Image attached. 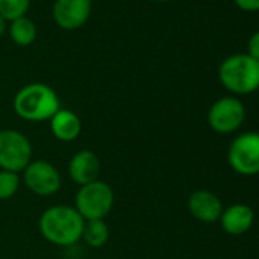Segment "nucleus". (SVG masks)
<instances>
[{
  "mask_svg": "<svg viewBox=\"0 0 259 259\" xmlns=\"http://www.w3.org/2000/svg\"><path fill=\"white\" fill-rule=\"evenodd\" d=\"M84 223L85 220L75 207L67 204H55L43 212L38 226L41 235L51 244L69 247L81 239Z\"/></svg>",
  "mask_w": 259,
  "mask_h": 259,
  "instance_id": "obj_1",
  "label": "nucleus"
},
{
  "mask_svg": "<svg viewBox=\"0 0 259 259\" xmlns=\"http://www.w3.org/2000/svg\"><path fill=\"white\" fill-rule=\"evenodd\" d=\"M13 105L17 116L29 122L51 120L61 108L55 90L43 82H32L22 87L14 96Z\"/></svg>",
  "mask_w": 259,
  "mask_h": 259,
  "instance_id": "obj_2",
  "label": "nucleus"
},
{
  "mask_svg": "<svg viewBox=\"0 0 259 259\" xmlns=\"http://www.w3.org/2000/svg\"><path fill=\"white\" fill-rule=\"evenodd\" d=\"M218 76L229 92L250 95L259 89V61L248 54L230 55L221 63Z\"/></svg>",
  "mask_w": 259,
  "mask_h": 259,
  "instance_id": "obj_3",
  "label": "nucleus"
},
{
  "mask_svg": "<svg viewBox=\"0 0 259 259\" xmlns=\"http://www.w3.org/2000/svg\"><path fill=\"white\" fill-rule=\"evenodd\" d=\"M114 203V194L110 185L102 180L79 186L75 197V209L85 220H104Z\"/></svg>",
  "mask_w": 259,
  "mask_h": 259,
  "instance_id": "obj_4",
  "label": "nucleus"
},
{
  "mask_svg": "<svg viewBox=\"0 0 259 259\" xmlns=\"http://www.w3.org/2000/svg\"><path fill=\"white\" fill-rule=\"evenodd\" d=\"M32 160V145L17 130H0V169L23 172Z\"/></svg>",
  "mask_w": 259,
  "mask_h": 259,
  "instance_id": "obj_5",
  "label": "nucleus"
},
{
  "mask_svg": "<svg viewBox=\"0 0 259 259\" xmlns=\"http://www.w3.org/2000/svg\"><path fill=\"white\" fill-rule=\"evenodd\" d=\"M227 162L241 176L259 174V133H244L229 147Z\"/></svg>",
  "mask_w": 259,
  "mask_h": 259,
  "instance_id": "obj_6",
  "label": "nucleus"
},
{
  "mask_svg": "<svg viewBox=\"0 0 259 259\" xmlns=\"http://www.w3.org/2000/svg\"><path fill=\"white\" fill-rule=\"evenodd\" d=\"M245 117L244 104L233 96L220 98L212 104L207 113V122L213 132L220 135L233 133L242 125Z\"/></svg>",
  "mask_w": 259,
  "mask_h": 259,
  "instance_id": "obj_7",
  "label": "nucleus"
},
{
  "mask_svg": "<svg viewBox=\"0 0 259 259\" xmlns=\"http://www.w3.org/2000/svg\"><path fill=\"white\" fill-rule=\"evenodd\" d=\"M23 182L26 188L38 197H51L61 188L58 169L46 160H31L23 169Z\"/></svg>",
  "mask_w": 259,
  "mask_h": 259,
  "instance_id": "obj_8",
  "label": "nucleus"
},
{
  "mask_svg": "<svg viewBox=\"0 0 259 259\" xmlns=\"http://www.w3.org/2000/svg\"><path fill=\"white\" fill-rule=\"evenodd\" d=\"M52 13L60 28L73 31L87 23L92 13V0H55Z\"/></svg>",
  "mask_w": 259,
  "mask_h": 259,
  "instance_id": "obj_9",
  "label": "nucleus"
},
{
  "mask_svg": "<svg viewBox=\"0 0 259 259\" xmlns=\"http://www.w3.org/2000/svg\"><path fill=\"white\" fill-rule=\"evenodd\" d=\"M188 209L195 220L210 224L220 220L224 207L218 195L210 191L201 189L191 194V197L188 198Z\"/></svg>",
  "mask_w": 259,
  "mask_h": 259,
  "instance_id": "obj_10",
  "label": "nucleus"
},
{
  "mask_svg": "<svg viewBox=\"0 0 259 259\" xmlns=\"http://www.w3.org/2000/svg\"><path fill=\"white\" fill-rule=\"evenodd\" d=\"M99 172H101L99 157L90 150L78 151L76 154L72 156L69 162V176L72 182L79 186L99 180Z\"/></svg>",
  "mask_w": 259,
  "mask_h": 259,
  "instance_id": "obj_11",
  "label": "nucleus"
},
{
  "mask_svg": "<svg viewBox=\"0 0 259 259\" xmlns=\"http://www.w3.org/2000/svg\"><path fill=\"white\" fill-rule=\"evenodd\" d=\"M253 221H254L253 209L242 203H236L223 209V213L220 217L223 230L233 236L245 233L251 227Z\"/></svg>",
  "mask_w": 259,
  "mask_h": 259,
  "instance_id": "obj_12",
  "label": "nucleus"
},
{
  "mask_svg": "<svg viewBox=\"0 0 259 259\" xmlns=\"http://www.w3.org/2000/svg\"><path fill=\"white\" fill-rule=\"evenodd\" d=\"M51 132L61 142H72L81 133V119L67 108H60L51 117Z\"/></svg>",
  "mask_w": 259,
  "mask_h": 259,
  "instance_id": "obj_13",
  "label": "nucleus"
},
{
  "mask_svg": "<svg viewBox=\"0 0 259 259\" xmlns=\"http://www.w3.org/2000/svg\"><path fill=\"white\" fill-rule=\"evenodd\" d=\"M10 35H11V40L17 46L26 48V46H29V45H32L35 41V38H37V26L31 19H28L25 16V17H20V19L11 22Z\"/></svg>",
  "mask_w": 259,
  "mask_h": 259,
  "instance_id": "obj_14",
  "label": "nucleus"
},
{
  "mask_svg": "<svg viewBox=\"0 0 259 259\" xmlns=\"http://www.w3.org/2000/svg\"><path fill=\"white\" fill-rule=\"evenodd\" d=\"M110 236L108 226L104 220H89L84 223V230L81 239L92 248H101L107 244Z\"/></svg>",
  "mask_w": 259,
  "mask_h": 259,
  "instance_id": "obj_15",
  "label": "nucleus"
},
{
  "mask_svg": "<svg viewBox=\"0 0 259 259\" xmlns=\"http://www.w3.org/2000/svg\"><path fill=\"white\" fill-rule=\"evenodd\" d=\"M31 0H0V16L7 22H14L25 17Z\"/></svg>",
  "mask_w": 259,
  "mask_h": 259,
  "instance_id": "obj_16",
  "label": "nucleus"
},
{
  "mask_svg": "<svg viewBox=\"0 0 259 259\" xmlns=\"http://www.w3.org/2000/svg\"><path fill=\"white\" fill-rule=\"evenodd\" d=\"M20 188V177L16 172L0 169V200L13 198Z\"/></svg>",
  "mask_w": 259,
  "mask_h": 259,
  "instance_id": "obj_17",
  "label": "nucleus"
},
{
  "mask_svg": "<svg viewBox=\"0 0 259 259\" xmlns=\"http://www.w3.org/2000/svg\"><path fill=\"white\" fill-rule=\"evenodd\" d=\"M247 54L256 61H259V31L250 37L248 45H247Z\"/></svg>",
  "mask_w": 259,
  "mask_h": 259,
  "instance_id": "obj_18",
  "label": "nucleus"
},
{
  "mask_svg": "<svg viewBox=\"0 0 259 259\" xmlns=\"http://www.w3.org/2000/svg\"><path fill=\"white\" fill-rule=\"evenodd\" d=\"M235 5L245 13H257L259 11V0H233Z\"/></svg>",
  "mask_w": 259,
  "mask_h": 259,
  "instance_id": "obj_19",
  "label": "nucleus"
},
{
  "mask_svg": "<svg viewBox=\"0 0 259 259\" xmlns=\"http://www.w3.org/2000/svg\"><path fill=\"white\" fill-rule=\"evenodd\" d=\"M5 31H7V20L0 16V37L5 34Z\"/></svg>",
  "mask_w": 259,
  "mask_h": 259,
  "instance_id": "obj_20",
  "label": "nucleus"
},
{
  "mask_svg": "<svg viewBox=\"0 0 259 259\" xmlns=\"http://www.w3.org/2000/svg\"><path fill=\"white\" fill-rule=\"evenodd\" d=\"M153 2H168V0H153Z\"/></svg>",
  "mask_w": 259,
  "mask_h": 259,
  "instance_id": "obj_21",
  "label": "nucleus"
}]
</instances>
